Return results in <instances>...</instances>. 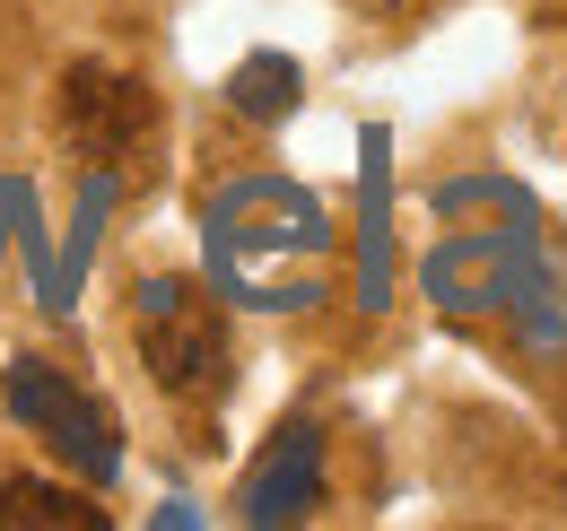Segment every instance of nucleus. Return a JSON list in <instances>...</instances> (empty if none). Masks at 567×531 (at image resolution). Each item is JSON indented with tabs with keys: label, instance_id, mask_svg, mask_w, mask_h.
<instances>
[{
	"label": "nucleus",
	"instance_id": "obj_3",
	"mask_svg": "<svg viewBox=\"0 0 567 531\" xmlns=\"http://www.w3.org/2000/svg\"><path fill=\"white\" fill-rule=\"evenodd\" d=\"M0 393H9V409H18L27 427H44V436H53V454L79 462L87 479H114V470H123V445H114L105 409L79 393L71 375H53L44 357H18V366L0 375Z\"/></svg>",
	"mask_w": 567,
	"mask_h": 531
},
{
	"label": "nucleus",
	"instance_id": "obj_4",
	"mask_svg": "<svg viewBox=\"0 0 567 531\" xmlns=\"http://www.w3.org/2000/svg\"><path fill=\"white\" fill-rule=\"evenodd\" d=\"M315 488H323V436L297 418V427H280V445L245 470V523H297L315 506Z\"/></svg>",
	"mask_w": 567,
	"mask_h": 531
},
{
	"label": "nucleus",
	"instance_id": "obj_7",
	"mask_svg": "<svg viewBox=\"0 0 567 531\" xmlns=\"http://www.w3.org/2000/svg\"><path fill=\"white\" fill-rule=\"evenodd\" d=\"M341 9H350V18H393L402 0H341Z\"/></svg>",
	"mask_w": 567,
	"mask_h": 531
},
{
	"label": "nucleus",
	"instance_id": "obj_1",
	"mask_svg": "<svg viewBox=\"0 0 567 531\" xmlns=\"http://www.w3.org/2000/svg\"><path fill=\"white\" fill-rule=\"evenodd\" d=\"M132 340H141V366L166 400L210 409L227 393V314L202 279H141L132 288Z\"/></svg>",
	"mask_w": 567,
	"mask_h": 531
},
{
	"label": "nucleus",
	"instance_id": "obj_6",
	"mask_svg": "<svg viewBox=\"0 0 567 531\" xmlns=\"http://www.w3.org/2000/svg\"><path fill=\"white\" fill-rule=\"evenodd\" d=\"M236 105H245V114H262V123H280L288 105H297V70L271 62V53H262V62H245V70H236Z\"/></svg>",
	"mask_w": 567,
	"mask_h": 531
},
{
	"label": "nucleus",
	"instance_id": "obj_5",
	"mask_svg": "<svg viewBox=\"0 0 567 531\" xmlns=\"http://www.w3.org/2000/svg\"><path fill=\"white\" fill-rule=\"evenodd\" d=\"M0 531H105V506L53 479H0Z\"/></svg>",
	"mask_w": 567,
	"mask_h": 531
},
{
	"label": "nucleus",
	"instance_id": "obj_2",
	"mask_svg": "<svg viewBox=\"0 0 567 531\" xmlns=\"http://www.w3.org/2000/svg\"><path fill=\"white\" fill-rule=\"evenodd\" d=\"M53 114H62V139H71L87 166H123V157H141L148 132H157V96L114 62H71Z\"/></svg>",
	"mask_w": 567,
	"mask_h": 531
}]
</instances>
